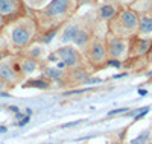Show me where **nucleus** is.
Segmentation results:
<instances>
[{
    "mask_svg": "<svg viewBox=\"0 0 152 144\" xmlns=\"http://www.w3.org/2000/svg\"><path fill=\"white\" fill-rule=\"evenodd\" d=\"M108 31L111 35L128 40L138 31V14L132 8H125L117 12V15L108 23Z\"/></svg>",
    "mask_w": 152,
    "mask_h": 144,
    "instance_id": "1",
    "label": "nucleus"
},
{
    "mask_svg": "<svg viewBox=\"0 0 152 144\" xmlns=\"http://www.w3.org/2000/svg\"><path fill=\"white\" fill-rule=\"evenodd\" d=\"M73 6L72 0H52L49 5H46L41 11L35 12L37 21L41 23L44 21L46 29L49 31V21H58L61 18H64L69 15V12ZM61 24V21H58Z\"/></svg>",
    "mask_w": 152,
    "mask_h": 144,
    "instance_id": "2",
    "label": "nucleus"
},
{
    "mask_svg": "<svg viewBox=\"0 0 152 144\" xmlns=\"http://www.w3.org/2000/svg\"><path fill=\"white\" fill-rule=\"evenodd\" d=\"M35 33V20L31 18H18L11 26L9 38L15 49H24L34 38Z\"/></svg>",
    "mask_w": 152,
    "mask_h": 144,
    "instance_id": "3",
    "label": "nucleus"
},
{
    "mask_svg": "<svg viewBox=\"0 0 152 144\" xmlns=\"http://www.w3.org/2000/svg\"><path fill=\"white\" fill-rule=\"evenodd\" d=\"M85 56H87V61L90 62L93 67L99 68V67H104L107 64V44H105V40L104 38H97L94 36L90 46L87 47L85 50Z\"/></svg>",
    "mask_w": 152,
    "mask_h": 144,
    "instance_id": "4",
    "label": "nucleus"
},
{
    "mask_svg": "<svg viewBox=\"0 0 152 144\" xmlns=\"http://www.w3.org/2000/svg\"><path fill=\"white\" fill-rule=\"evenodd\" d=\"M55 55H56L58 61H61L66 67H70V68H79V65L82 64V58L79 55V52L72 46L59 47L55 52Z\"/></svg>",
    "mask_w": 152,
    "mask_h": 144,
    "instance_id": "5",
    "label": "nucleus"
},
{
    "mask_svg": "<svg viewBox=\"0 0 152 144\" xmlns=\"http://www.w3.org/2000/svg\"><path fill=\"white\" fill-rule=\"evenodd\" d=\"M107 55L110 59H119L126 53V49H128V40H123V38L114 36L111 33H108L107 40Z\"/></svg>",
    "mask_w": 152,
    "mask_h": 144,
    "instance_id": "6",
    "label": "nucleus"
},
{
    "mask_svg": "<svg viewBox=\"0 0 152 144\" xmlns=\"http://www.w3.org/2000/svg\"><path fill=\"white\" fill-rule=\"evenodd\" d=\"M23 0H0V12L6 21H15L23 15Z\"/></svg>",
    "mask_w": 152,
    "mask_h": 144,
    "instance_id": "7",
    "label": "nucleus"
},
{
    "mask_svg": "<svg viewBox=\"0 0 152 144\" xmlns=\"http://www.w3.org/2000/svg\"><path fill=\"white\" fill-rule=\"evenodd\" d=\"M20 76L23 77L21 74V70H20V65H11V62L8 61H2L0 62V77L6 82V84H14V82H18Z\"/></svg>",
    "mask_w": 152,
    "mask_h": 144,
    "instance_id": "8",
    "label": "nucleus"
},
{
    "mask_svg": "<svg viewBox=\"0 0 152 144\" xmlns=\"http://www.w3.org/2000/svg\"><path fill=\"white\" fill-rule=\"evenodd\" d=\"M151 47H152V41L149 40V38H134V40L131 41V44H129L128 56L129 58L143 56L151 50Z\"/></svg>",
    "mask_w": 152,
    "mask_h": 144,
    "instance_id": "9",
    "label": "nucleus"
},
{
    "mask_svg": "<svg viewBox=\"0 0 152 144\" xmlns=\"http://www.w3.org/2000/svg\"><path fill=\"white\" fill-rule=\"evenodd\" d=\"M93 38H94V36L91 35V32L88 31L87 28H84V26H81L79 31L76 32V35H75V38H73V41H72V43H75L78 47L87 50V47L90 46V43H91Z\"/></svg>",
    "mask_w": 152,
    "mask_h": 144,
    "instance_id": "10",
    "label": "nucleus"
},
{
    "mask_svg": "<svg viewBox=\"0 0 152 144\" xmlns=\"http://www.w3.org/2000/svg\"><path fill=\"white\" fill-rule=\"evenodd\" d=\"M18 65H20V70H21V74L23 76H29L32 74L34 71H37L38 68V61L34 59V58H29V56H24L18 61Z\"/></svg>",
    "mask_w": 152,
    "mask_h": 144,
    "instance_id": "11",
    "label": "nucleus"
},
{
    "mask_svg": "<svg viewBox=\"0 0 152 144\" xmlns=\"http://www.w3.org/2000/svg\"><path fill=\"white\" fill-rule=\"evenodd\" d=\"M119 12V6L113 2H107L102 6L99 8V17L102 20H113L114 17L117 15Z\"/></svg>",
    "mask_w": 152,
    "mask_h": 144,
    "instance_id": "12",
    "label": "nucleus"
},
{
    "mask_svg": "<svg viewBox=\"0 0 152 144\" xmlns=\"http://www.w3.org/2000/svg\"><path fill=\"white\" fill-rule=\"evenodd\" d=\"M138 35H151L152 33V15L151 14H142L138 15Z\"/></svg>",
    "mask_w": 152,
    "mask_h": 144,
    "instance_id": "13",
    "label": "nucleus"
},
{
    "mask_svg": "<svg viewBox=\"0 0 152 144\" xmlns=\"http://www.w3.org/2000/svg\"><path fill=\"white\" fill-rule=\"evenodd\" d=\"M79 28H81V24H78V23H70L67 28L64 29L62 35H61L62 43H70V41H73V38H75L76 32L79 31Z\"/></svg>",
    "mask_w": 152,
    "mask_h": 144,
    "instance_id": "14",
    "label": "nucleus"
},
{
    "mask_svg": "<svg viewBox=\"0 0 152 144\" xmlns=\"http://www.w3.org/2000/svg\"><path fill=\"white\" fill-rule=\"evenodd\" d=\"M44 73L47 76L49 81H61V77L64 76V70H59L56 67H46L44 68Z\"/></svg>",
    "mask_w": 152,
    "mask_h": 144,
    "instance_id": "15",
    "label": "nucleus"
},
{
    "mask_svg": "<svg viewBox=\"0 0 152 144\" xmlns=\"http://www.w3.org/2000/svg\"><path fill=\"white\" fill-rule=\"evenodd\" d=\"M88 77H90V76H88V73H87L82 67L72 70V81H73L75 84H84V81L88 79Z\"/></svg>",
    "mask_w": 152,
    "mask_h": 144,
    "instance_id": "16",
    "label": "nucleus"
},
{
    "mask_svg": "<svg viewBox=\"0 0 152 144\" xmlns=\"http://www.w3.org/2000/svg\"><path fill=\"white\" fill-rule=\"evenodd\" d=\"M24 88H40V89H47L50 88V82L46 79H31L28 81V84L23 85Z\"/></svg>",
    "mask_w": 152,
    "mask_h": 144,
    "instance_id": "17",
    "label": "nucleus"
},
{
    "mask_svg": "<svg viewBox=\"0 0 152 144\" xmlns=\"http://www.w3.org/2000/svg\"><path fill=\"white\" fill-rule=\"evenodd\" d=\"M149 137H151V130L146 129V130H143V132L138 134L135 138H132V140L129 141V144H148Z\"/></svg>",
    "mask_w": 152,
    "mask_h": 144,
    "instance_id": "18",
    "label": "nucleus"
},
{
    "mask_svg": "<svg viewBox=\"0 0 152 144\" xmlns=\"http://www.w3.org/2000/svg\"><path fill=\"white\" fill-rule=\"evenodd\" d=\"M58 33V28H55V29H50V31H46V33L41 36V43H44V44H47V43H50L55 38V35Z\"/></svg>",
    "mask_w": 152,
    "mask_h": 144,
    "instance_id": "19",
    "label": "nucleus"
},
{
    "mask_svg": "<svg viewBox=\"0 0 152 144\" xmlns=\"http://www.w3.org/2000/svg\"><path fill=\"white\" fill-rule=\"evenodd\" d=\"M41 53H43V50H41V47L40 46H34L31 50H29V58H34V59H40V56H41Z\"/></svg>",
    "mask_w": 152,
    "mask_h": 144,
    "instance_id": "20",
    "label": "nucleus"
},
{
    "mask_svg": "<svg viewBox=\"0 0 152 144\" xmlns=\"http://www.w3.org/2000/svg\"><path fill=\"white\" fill-rule=\"evenodd\" d=\"M24 3H28L29 6H32V8H38V6H41L46 0H23Z\"/></svg>",
    "mask_w": 152,
    "mask_h": 144,
    "instance_id": "21",
    "label": "nucleus"
},
{
    "mask_svg": "<svg viewBox=\"0 0 152 144\" xmlns=\"http://www.w3.org/2000/svg\"><path fill=\"white\" fill-rule=\"evenodd\" d=\"M105 65H107V67H116V68H120V67H122V62H120L119 59H108Z\"/></svg>",
    "mask_w": 152,
    "mask_h": 144,
    "instance_id": "22",
    "label": "nucleus"
},
{
    "mask_svg": "<svg viewBox=\"0 0 152 144\" xmlns=\"http://www.w3.org/2000/svg\"><path fill=\"white\" fill-rule=\"evenodd\" d=\"M84 120H76V121H69V123H64V124H61V129H67V127H75V126H78V124H82Z\"/></svg>",
    "mask_w": 152,
    "mask_h": 144,
    "instance_id": "23",
    "label": "nucleus"
},
{
    "mask_svg": "<svg viewBox=\"0 0 152 144\" xmlns=\"http://www.w3.org/2000/svg\"><path fill=\"white\" fill-rule=\"evenodd\" d=\"M128 112V108H117V109H113L108 112V117H113V115H117V114H125Z\"/></svg>",
    "mask_w": 152,
    "mask_h": 144,
    "instance_id": "24",
    "label": "nucleus"
},
{
    "mask_svg": "<svg viewBox=\"0 0 152 144\" xmlns=\"http://www.w3.org/2000/svg\"><path fill=\"white\" fill-rule=\"evenodd\" d=\"M148 112H149V106L143 108V109H142L140 112H138V114H137V115L134 117V120H135V121H137V120H142V119H143V117H145V115H146Z\"/></svg>",
    "mask_w": 152,
    "mask_h": 144,
    "instance_id": "25",
    "label": "nucleus"
},
{
    "mask_svg": "<svg viewBox=\"0 0 152 144\" xmlns=\"http://www.w3.org/2000/svg\"><path fill=\"white\" fill-rule=\"evenodd\" d=\"M102 82V79H99V77H88V79L84 81L85 85H93V84H100Z\"/></svg>",
    "mask_w": 152,
    "mask_h": 144,
    "instance_id": "26",
    "label": "nucleus"
},
{
    "mask_svg": "<svg viewBox=\"0 0 152 144\" xmlns=\"http://www.w3.org/2000/svg\"><path fill=\"white\" fill-rule=\"evenodd\" d=\"M29 121H31V117H29V115H23L21 119L18 120V123H17V124H18V126L21 127V126H26V124H28Z\"/></svg>",
    "mask_w": 152,
    "mask_h": 144,
    "instance_id": "27",
    "label": "nucleus"
},
{
    "mask_svg": "<svg viewBox=\"0 0 152 144\" xmlns=\"http://www.w3.org/2000/svg\"><path fill=\"white\" fill-rule=\"evenodd\" d=\"M8 24V21H6V18L3 17V14H2V12H0V29H2L3 28V26H6Z\"/></svg>",
    "mask_w": 152,
    "mask_h": 144,
    "instance_id": "28",
    "label": "nucleus"
},
{
    "mask_svg": "<svg viewBox=\"0 0 152 144\" xmlns=\"http://www.w3.org/2000/svg\"><path fill=\"white\" fill-rule=\"evenodd\" d=\"M5 88H6V82L2 79V77H0V93H2V91H3Z\"/></svg>",
    "mask_w": 152,
    "mask_h": 144,
    "instance_id": "29",
    "label": "nucleus"
},
{
    "mask_svg": "<svg viewBox=\"0 0 152 144\" xmlns=\"http://www.w3.org/2000/svg\"><path fill=\"white\" fill-rule=\"evenodd\" d=\"M148 62L152 64V47H151V50L148 52Z\"/></svg>",
    "mask_w": 152,
    "mask_h": 144,
    "instance_id": "30",
    "label": "nucleus"
},
{
    "mask_svg": "<svg viewBox=\"0 0 152 144\" xmlns=\"http://www.w3.org/2000/svg\"><path fill=\"white\" fill-rule=\"evenodd\" d=\"M6 130H8V127H6V126H3V124H0V134H5Z\"/></svg>",
    "mask_w": 152,
    "mask_h": 144,
    "instance_id": "31",
    "label": "nucleus"
},
{
    "mask_svg": "<svg viewBox=\"0 0 152 144\" xmlns=\"http://www.w3.org/2000/svg\"><path fill=\"white\" fill-rule=\"evenodd\" d=\"M138 94H140V96H146V94H148V91H146V89H142V88H140V89H138Z\"/></svg>",
    "mask_w": 152,
    "mask_h": 144,
    "instance_id": "32",
    "label": "nucleus"
},
{
    "mask_svg": "<svg viewBox=\"0 0 152 144\" xmlns=\"http://www.w3.org/2000/svg\"><path fill=\"white\" fill-rule=\"evenodd\" d=\"M11 94H6V93H0V97H9Z\"/></svg>",
    "mask_w": 152,
    "mask_h": 144,
    "instance_id": "33",
    "label": "nucleus"
},
{
    "mask_svg": "<svg viewBox=\"0 0 152 144\" xmlns=\"http://www.w3.org/2000/svg\"><path fill=\"white\" fill-rule=\"evenodd\" d=\"M146 76H149V77H152V71H148V73H146Z\"/></svg>",
    "mask_w": 152,
    "mask_h": 144,
    "instance_id": "34",
    "label": "nucleus"
},
{
    "mask_svg": "<svg viewBox=\"0 0 152 144\" xmlns=\"http://www.w3.org/2000/svg\"><path fill=\"white\" fill-rule=\"evenodd\" d=\"M46 144H53V143H46Z\"/></svg>",
    "mask_w": 152,
    "mask_h": 144,
    "instance_id": "35",
    "label": "nucleus"
},
{
    "mask_svg": "<svg viewBox=\"0 0 152 144\" xmlns=\"http://www.w3.org/2000/svg\"><path fill=\"white\" fill-rule=\"evenodd\" d=\"M148 144H152V143H148Z\"/></svg>",
    "mask_w": 152,
    "mask_h": 144,
    "instance_id": "36",
    "label": "nucleus"
}]
</instances>
